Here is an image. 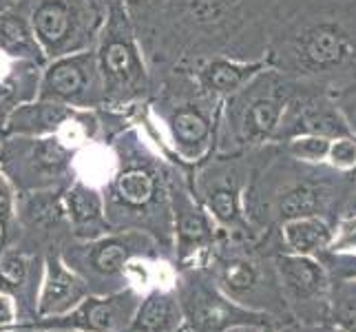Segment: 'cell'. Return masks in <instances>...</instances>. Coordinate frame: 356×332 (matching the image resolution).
<instances>
[{
    "label": "cell",
    "mask_w": 356,
    "mask_h": 332,
    "mask_svg": "<svg viewBox=\"0 0 356 332\" xmlns=\"http://www.w3.org/2000/svg\"><path fill=\"white\" fill-rule=\"evenodd\" d=\"M0 54L29 65H42L47 60L29 18L14 7L0 11Z\"/></svg>",
    "instance_id": "cell-17"
},
{
    "label": "cell",
    "mask_w": 356,
    "mask_h": 332,
    "mask_svg": "<svg viewBox=\"0 0 356 332\" xmlns=\"http://www.w3.org/2000/svg\"><path fill=\"white\" fill-rule=\"evenodd\" d=\"M257 281L254 268L248 262H232L224 268L222 284L230 294H243L248 292Z\"/></svg>",
    "instance_id": "cell-27"
},
{
    "label": "cell",
    "mask_w": 356,
    "mask_h": 332,
    "mask_svg": "<svg viewBox=\"0 0 356 332\" xmlns=\"http://www.w3.org/2000/svg\"><path fill=\"white\" fill-rule=\"evenodd\" d=\"M16 5V0H0V11H7Z\"/></svg>",
    "instance_id": "cell-33"
},
{
    "label": "cell",
    "mask_w": 356,
    "mask_h": 332,
    "mask_svg": "<svg viewBox=\"0 0 356 332\" xmlns=\"http://www.w3.org/2000/svg\"><path fill=\"white\" fill-rule=\"evenodd\" d=\"M29 22L47 58H63L89 49L100 14L91 0H33Z\"/></svg>",
    "instance_id": "cell-2"
},
{
    "label": "cell",
    "mask_w": 356,
    "mask_h": 332,
    "mask_svg": "<svg viewBox=\"0 0 356 332\" xmlns=\"http://www.w3.org/2000/svg\"><path fill=\"white\" fill-rule=\"evenodd\" d=\"M89 294V284L65 264L63 257L49 255L40 279V294L35 301V319L67 315Z\"/></svg>",
    "instance_id": "cell-11"
},
{
    "label": "cell",
    "mask_w": 356,
    "mask_h": 332,
    "mask_svg": "<svg viewBox=\"0 0 356 332\" xmlns=\"http://www.w3.org/2000/svg\"><path fill=\"white\" fill-rule=\"evenodd\" d=\"M325 202V193L314 187V184H299L281 195L279 200V215L284 219L310 217L318 215V208Z\"/></svg>",
    "instance_id": "cell-22"
},
{
    "label": "cell",
    "mask_w": 356,
    "mask_h": 332,
    "mask_svg": "<svg viewBox=\"0 0 356 332\" xmlns=\"http://www.w3.org/2000/svg\"><path fill=\"white\" fill-rule=\"evenodd\" d=\"M177 299L181 306V315L193 332H224L232 328L237 319H241V315L230 303H226L222 297H217L213 290H208L197 281L184 284Z\"/></svg>",
    "instance_id": "cell-12"
},
{
    "label": "cell",
    "mask_w": 356,
    "mask_h": 332,
    "mask_svg": "<svg viewBox=\"0 0 356 332\" xmlns=\"http://www.w3.org/2000/svg\"><path fill=\"white\" fill-rule=\"evenodd\" d=\"M16 217V204H14V187L7 180V175L0 168V237H7L11 221Z\"/></svg>",
    "instance_id": "cell-28"
},
{
    "label": "cell",
    "mask_w": 356,
    "mask_h": 332,
    "mask_svg": "<svg viewBox=\"0 0 356 332\" xmlns=\"http://www.w3.org/2000/svg\"><path fill=\"white\" fill-rule=\"evenodd\" d=\"M95 54L106 100H129L144 91L146 71L122 0L108 3V18Z\"/></svg>",
    "instance_id": "cell-1"
},
{
    "label": "cell",
    "mask_w": 356,
    "mask_h": 332,
    "mask_svg": "<svg viewBox=\"0 0 356 332\" xmlns=\"http://www.w3.org/2000/svg\"><path fill=\"white\" fill-rule=\"evenodd\" d=\"M159 195H162V184H159L157 171L149 162H127L118 166L108 180V198H104V211L113 217L108 224H115L122 215H149L159 208Z\"/></svg>",
    "instance_id": "cell-9"
},
{
    "label": "cell",
    "mask_w": 356,
    "mask_h": 332,
    "mask_svg": "<svg viewBox=\"0 0 356 332\" xmlns=\"http://www.w3.org/2000/svg\"><path fill=\"white\" fill-rule=\"evenodd\" d=\"M235 97L237 106L230 111L232 131L243 144H261L277 138L281 118L288 106V89L277 71H261L248 87Z\"/></svg>",
    "instance_id": "cell-4"
},
{
    "label": "cell",
    "mask_w": 356,
    "mask_h": 332,
    "mask_svg": "<svg viewBox=\"0 0 356 332\" xmlns=\"http://www.w3.org/2000/svg\"><path fill=\"white\" fill-rule=\"evenodd\" d=\"M299 133L337 138V135L350 133V129L337 102H330L327 97H318V95H297L288 100L275 140L290 138V135H299Z\"/></svg>",
    "instance_id": "cell-10"
},
{
    "label": "cell",
    "mask_w": 356,
    "mask_h": 332,
    "mask_svg": "<svg viewBox=\"0 0 356 332\" xmlns=\"http://www.w3.org/2000/svg\"><path fill=\"white\" fill-rule=\"evenodd\" d=\"M206 204L211 213L222 224H232L239 217V193L235 187V180L226 175L224 182H215L211 189L206 191Z\"/></svg>",
    "instance_id": "cell-24"
},
{
    "label": "cell",
    "mask_w": 356,
    "mask_h": 332,
    "mask_svg": "<svg viewBox=\"0 0 356 332\" xmlns=\"http://www.w3.org/2000/svg\"><path fill=\"white\" fill-rule=\"evenodd\" d=\"M266 69H268L266 60H259V63H241V60H230V58H215L202 69L200 82L208 93L228 97L239 93L243 87H248Z\"/></svg>",
    "instance_id": "cell-18"
},
{
    "label": "cell",
    "mask_w": 356,
    "mask_h": 332,
    "mask_svg": "<svg viewBox=\"0 0 356 332\" xmlns=\"http://www.w3.org/2000/svg\"><path fill=\"white\" fill-rule=\"evenodd\" d=\"M73 166V149L58 135H16L0 149V168L20 191L51 189Z\"/></svg>",
    "instance_id": "cell-3"
},
{
    "label": "cell",
    "mask_w": 356,
    "mask_h": 332,
    "mask_svg": "<svg viewBox=\"0 0 356 332\" xmlns=\"http://www.w3.org/2000/svg\"><path fill=\"white\" fill-rule=\"evenodd\" d=\"M63 206L78 239L89 242L111 232L108 230L111 224H108L104 211V198L93 184L78 177L63 195Z\"/></svg>",
    "instance_id": "cell-13"
},
{
    "label": "cell",
    "mask_w": 356,
    "mask_h": 332,
    "mask_svg": "<svg viewBox=\"0 0 356 332\" xmlns=\"http://www.w3.org/2000/svg\"><path fill=\"white\" fill-rule=\"evenodd\" d=\"M279 270H281V277L286 281V286L294 294H299V297H308V294H312L318 288V284H321L318 268L310 260H305L303 255L284 257V260L279 262Z\"/></svg>",
    "instance_id": "cell-23"
},
{
    "label": "cell",
    "mask_w": 356,
    "mask_h": 332,
    "mask_svg": "<svg viewBox=\"0 0 356 332\" xmlns=\"http://www.w3.org/2000/svg\"><path fill=\"white\" fill-rule=\"evenodd\" d=\"M175 235L179 257L186 260V257L195 255V251L204 248L211 242V226L200 211H193L186 204L179 208V213H175Z\"/></svg>",
    "instance_id": "cell-21"
},
{
    "label": "cell",
    "mask_w": 356,
    "mask_h": 332,
    "mask_svg": "<svg viewBox=\"0 0 356 332\" xmlns=\"http://www.w3.org/2000/svg\"><path fill=\"white\" fill-rule=\"evenodd\" d=\"M343 322H346L352 330H356V301L348 303L346 308H343Z\"/></svg>",
    "instance_id": "cell-32"
},
{
    "label": "cell",
    "mask_w": 356,
    "mask_h": 332,
    "mask_svg": "<svg viewBox=\"0 0 356 332\" xmlns=\"http://www.w3.org/2000/svg\"><path fill=\"white\" fill-rule=\"evenodd\" d=\"M181 319L184 315L177 292L157 286L140 299L129 332H177Z\"/></svg>",
    "instance_id": "cell-16"
},
{
    "label": "cell",
    "mask_w": 356,
    "mask_h": 332,
    "mask_svg": "<svg viewBox=\"0 0 356 332\" xmlns=\"http://www.w3.org/2000/svg\"><path fill=\"white\" fill-rule=\"evenodd\" d=\"M18 317H20V310H18V303L14 301V297L7 292H0V330L16 326Z\"/></svg>",
    "instance_id": "cell-29"
},
{
    "label": "cell",
    "mask_w": 356,
    "mask_h": 332,
    "mask_svg": "<svg viewBox=\"0 0 356 332\" xmlns=\"http://www.w3.org/2000/svg\"><path fill=\"white\" fill-rule=\"evenodd\" d=\"M38 100H51L73 109H89L104 102V82L97 54L84 49L56 58L44 71Z\"/></svg>",
    "instance_id": "cell-6"
},
{
    "label": "cell",
    "mask_w": 356,
    "mask_h": 332,
    "mask_svg": "<svg viewBox=\"0 0 356 332\" xmlns=\"http://www.w3.org/2000/svg\"><path fill=\"white\" fill-rule=\"evenodd\" d=\"M330 140L325 135H314V133H299V135H290L286 138V151L299 159V162H308V164H318L327 159L330 151Z\"/></svg>",
    "instance_id": "cell-25"
},
{
    "label": "cell",
    "mask_w": 356,
    "mask_h": 332,
    "mask_svg": "<svg viewBox=\"0 0 356 332\" xmlns=\"http://www.w3.org/2000/svg\"><path fill=\"white\" fill-rule=\"evenodd\" d=\"M142 299L140 290L122 288L108 294H89L67 315L35 322V328L67 332H122L129 330Z\"/></svg>",
    "instance_id": "cell-7"
},
{
    "label": "cell",
    "mask_w": 356,
    "mask_h": 332,
    "mask_svg": "<svg viewBox=\"0 0 356 332\" xmlns=\"http://www.w3.org/2000/svg\"><path fill=\"white\" fill-rule=\"evenodd\" d=\"M153 239L142 230H127L122 235H102L65 255V264L87 281L89 290L97 281H127V268L138 257L153 255Z\"/></svg>",
    "instance_id": "cell-5"
},
{
    "label": "cell",
    "mask_w": 356,
    "mask_h": 332,
    "mask_svg": "<svg viewBox=\"0 0 356 332\" xmlns=\"http://www.w3.org/2000/svg\"><path fill=\"white\" fill-rule=\"evenodd\" d=\"M356 54L350 33L332 20L303 27L290 42L294 67L308 76H330L346 69Z\"/></svg>",
    "instance_id": "cell-8"
},
{
    "label": "cell",
    "mask_w": 356,
    "mask_h": 332,
    "mask_svg": "<svg viewBox=\"0 0 356 332\" xmlns=\"http://www.w3.org/2000/svg\"><path fill=\"white\" fill-rule=\"evenodd\" d=\"M170 135L181 157L197 159L213 142V120L197 104H184L170 116Z\"/></svg>",
    "instance_id": "cell-15"
},
{
    "label": "cell",
    "mask_w": 356,
    "mask_h": 332,
    "mask_svg": "<svg viewBox=\"0 0 356 332\" xmlns=\"http://www.w3.org/2000/svg\"><path fill=\"white\" fill-rule=\"evenodd\" d=\"M122 3H142V0H122Z\"/></svg>",
    "instance_id": "cell-35"
},
{
    "label": "cell",
    "mask_w": 356,
    "mask_h": 332,
    "mask_svg": "<svg viewBox=\"0 0 356 332\" xmlns=\"http://www.w3.org/2000/svg\"><path fill=\"white\" fill-rule=\"evenodd\" d=\"M341 246H348V248H356V217L348 219L346 224L341 226Z\"/></svg>",
    "instance_id": "cell-31"
},
{
    "label": "cell",
    "mask_w": 356,
    "mask_h": 332,
    "mask_svg": "<svg viewBox=\"0 0 356 332\" xmlns=\"http://www.w3.org/2000/svg\"><path fill=\"white\" fill-rule=\"evenodd\" d=\"M80 109H73L51 100L38 102H22L16 104L5 118V133L9 135H29V138H40V135H58L67 122L78 113Z\"/></svg>",
    "instance_id": "cell-14"
},
{
    "label": "cell",
    "mask_w": 356,
    "mask_h": 332,
    "mask_svg": "<svg viewBox=\"0 0 356 332\" xmlns=\"http://www.w3.org/2000/svg\"><path fill=\"white\" fill-rule=\"evenodd\" d=\"M31 281V260L22 251H5L0 255V292H7L18 303L22 313V303L38 301V286Z\"/></svg>",
    "instance_id": "cell-19"
},
{
    "label": "cell",
    "mask_w": 356,
    "mask_h": 332,
    "mask_svg": "<svg viewBox=\"0 0 356 332\" xmlns=\"http://www.w3.org/2000/svg\"><path fill=\"white\" fill-rule=\"evenodd\" d=\"M228 332H250V330H235V328H230Z\"/></svg>",
    "instance_id": "cell-34"
},
{
    "label": "cell",
    "mask_w": 356,
    "mask_h": 332,
    "mask_svg": "<svg viewBox=\"0 0 356 332\" xmlns=\"http://www.w3.org/2000/svg\"><path fill=\"white\" fill-rule=\"evenodd\" d=\"M325 162L337 171H354L356 168V135L343 133L330 140V151Z\"/></svg>",
    "instance_id": "cell-26"
},
{
    "label": "cell",
    "mask_w": 356,
    "mask_h": 332,
    "mask_svg": "<svg viewBox=\"0 0 356 332\" xmlns=\"http://www.w3.org/2000/svg\"><path fill=\"white\" fill-rule=\"evenodd\" d=\"M284 237L294 253L308 255V253L323 248V246L332 239V232H330L323 219H318L316 215H310V217L286 219Z\"/></svg>",
    "instance_id": "cell-20"
},
{
    "label": "cell",
    "mask_w": 356,
    "mask_h": 332,
    "mask_svg": "<svg viewBox=\"0 0 356 332\" xmlns=\"http://www.w3.org/2000/svg\"><path fill=\"white\" fill-rule=\"evenodd\" d=\"M337 106H339V111L343 113V118H346L350 133L356 135V87H352V89H348L346 93H343L339 97Z\"/></svg>",
    "instance_id": "cell-30"
}]
</instances>
